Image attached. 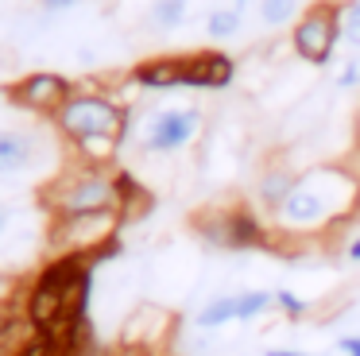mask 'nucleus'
I'll list each match as a JSON object with an SVG mask.
<instances>
[{
	"label": "nucleus",
	"instance_id": "2",
	"mask_svg": "<svg viewBox=\"0 0 360 356\" xmlns=\"http://www.w3.org/2000/svg\"><path fill=\"white\" fill-rule=\"evenodd\" d=\"M47 209L55 217H78V213H105L120 209L117 198V170L109 167H78L63 170L43 193Z\"/></svg>",
	"mask_w": 360,
	"mask_h": 356
},
{
	"label": "nucleus",
	"instance_id": "27",
	"mask_svg": "<svg viewBox=\"0 0 360 356\" xmlns=\"http://www.w3.org/2000/svg\"><path fill=\"white\" fill-rule=\"evenodd\" d=\"M352 136H356V151H360V113H356V124H352Z\"/></svg>",
	"mask_w": 360,
	"mask_h": 356
},
{
	"label": "nucleus",
	"instance_id": "3",
	"mask_svg": "<svg viewBox=\"0 0 360 356\" xmlns=\"http://www.w3.org/2000/svg\"><path fill=\"white\" fill-rule=\"evenodd\" d=\"M120 209H105V213H78V217H55L51 221V248L55 255H89L94 263L109 260L112 252H120Z\"/></svg>",
	"mask_w": 360,
	"mask_h": 356
},
{
	"label": "nucleus",
	"instance_id": "8",
	"mask_svg": "<svg viewBox=\"0 0 360 356\" xmlns=\"http://www.w3.org/2000/svg\"><path fill=\"white\" fill-rule=\"evenodd\" d=\"M198 128H202V113L198 108H163V113L151 116L148 132H143V147L155 155L179 151V147H186L198 136Z\"/></svg>",
	"mask_w": 360,
	"mask_h": 356
},
{
	"label": "nucleus",
	"instance_id": "18",
	"mask_svg": "<svg viewBox=\"0 0 360 356\" xmlns=\"http://www.w3.org/2000/svg\"><path fill=\"white\" fill-rule=\"evenodd\" d=\"M259 20L267 27H283V23L298 20V0H259Z\"/></svg>",
	"mask_w": 360,
	"mask_h": 356
},
{
	"label": "nucleus",
	"instance_id": "19",
	"mask_svg": "<svg viewBox=\"0 0 360 356\" xmlns=\"http://www.w3.org/2000/svg\"><path fill=\"white\" fill-rule=\"evenodd\" d=\"M186 8H190V0H155L151 20H155V27L171 31V27H179V23L186 20Z\"/></svg>",
	"mask_w": 360,
	"mask_h": 356
},
{
	"label": "nucleus",
	"instance_id": "26",
	"mask_svg": "<svg viewBox=\"0 0 360 356\" xmlns=\"http://www.w3.org/2000/svg\"><path fill=\"white\" fill-rule=\"evenodd\" d=\"M267 356H310V352H298V348H267Z\"/></svg>",
	"mask_w": 360,
	"mask_h": 356
},
{
	"label": "nucleus",
	"instance_id": "1",
	"mask_svg": "<svg viewBox=\"0 0 360 356\" xmlns=\"http://www.w3.org/2000/svg\"><path fill=\"white\" fill-rule=\"evenodd\" d=\"M352 205H360V178L345 167H314L298 174V186L271 217L279 232L310 236L349 221Z\"/></svg>",
	"mask_w": 360,
	"mask_h": 356
},
{
	"label": "nucleus",
	"instance_id": "23",
	"mask_svg": "<svg viewBox=\"0 0 360 356\" xmlns=\"http://www.w3.org/2000/svg\"><path fill=\"white\" fill-rule=\"evenodd\" d=\"M337 352L341 356H360V337H341L337 341Z\"/></svg>",
	"mask_w": 360,
	"mask_h": 356
},
{
	"label": "nucleus",
	"instance_id": "4",
	"mask_svg": "<svg viewBox=\"0 0 360 356\" xmlns=\"http://www.w3.org/2000/svg\"><path fill=\"white\" fill-rule=\"evenodd\" d=\"M58 132H63L70 144L89 136H128V124H132V113H128L120 101H112L109 93H97V89H74V97L58 108L55 116Z\"/></svg>",
	"mask_w": 360,
	"mask_h": 356
},
{
	"label": "nucleus",
	"instance_id": "22",
	"mask_svg": "<svg viewBox=\"0 0 360 356\" xmlns=\"http://www.w3.org/2000/svg\"><path fill=\"white\" fill-rule=\"evenodd\" d=\"M360 82V58H349L341 66V74H337V85H345V89H349V85H356Z\"/></svg>",
	"mask_w": 360,
	"mask_h": 356
},
{
	"label": "nucleus",
	"instance_id": "9",
	"mask_svg": "<svg viewBox=\"0 0 360 356\" xmlns=\"http://www.w3.org/2000/svg\"><path fill=\"white\" fill-rule=\"evenodd\" d=\"M236 77V62L225 51L182 54V89H229Z\"/></svg>",
	"mask_w": 360,
	"mask_h": 356
},
{
	"label": "nucleus",
	"instance_id": "17",
	"mask_svg": "<svg viewBox=\"0 0 360 356\" xmlns=\"http://www.w3.org/2000/svg\"><path fill=\"white\" fill-rule=\"evenodd\" d=\"M205 31H210V39L225 43V39H233L236 31H240V12H236V8H217V12H210V20H205Z\"/></svg>",
	"mask_w": 360,
	"mask_h": 356
},
{
	"label": "nucleus",
	"instance_id": "29",
	"mask_svg": "<svg viewBox=\"0 0 360 356\" xmlns=\"http://www.w3.org/2000/svg\"><path fill=\"white\" fill-rule=\"evenodd\" d=\"M233 8H236V12H244V8H248V0H233Z\"/></svg>",
	"mask_w": 360,
	"mask_h": 356
},
{
	"label": "nucleus",
	"instance_id": "12",
	"mask_svg": "<svg viewBox=\"0 0 360 356\" xmlns=\"http://www.w3.org/2000/svg\"><path fill=\"white\" fill-rule=\"evenodd\" d=\"M298 186V174L290 167H283V163H275V167H267L264 174H259L256 182V201L267 209V213H275V209L283 205V201L290 198V190Z\"/></svg>",
	"mask_w": 360,
	"mask_h": 356
},
{
	"label": "nucleus",
	"instance_id": "20",
	"mask_svg": "<svg viewBox=\"0 0 360 356\" xmlns=\"http://www.w3.org/2000/svg\"><path fill=\"white\" fill-rule=\"evenodd\" d=\"M341 39L360 51V0H341Z\"/></svg>",
	"mask_w": 360,
	"mask_h": 356
},
{
	"label": "nucleus",
	"instance_id": "10",
	"mask_svg": "<svg viewBox=\"0 0 360 356\" xmlns=\"http://www.w3.org/2000/svg\"><path fill=\"white\" fill-rule=\"evenodd\" d=\"M167 333H171V314L159 306H140L132 317L124 322V348H132V352H143L148 356L155 345H163Z\"/></svg>",
	"mask_w": 360,
	"mask_h": 356
},
{
	"label": "nucleus",
	"instance_id": "11",
	"mask_svg": "<svg viewBox=\"0 0 360 356\" xmlns=\"http://www.w3.org/2000/svg\"><path fill=\"white\" fill-rule=\"evenodd\" d=\"M128 77H132V85H140V89H182V54L148 58Z\"/></svg>",
	"mask_w": 360,
	"mask_h": 356
},
{
	"label": "nucleus",
	"instance_id": "21",
	"mask_svg": "<svg viewBox=\"0 0 360 356\" xmlns=\"http://www.w3.org/2000/svg\"><path fill=\"white\" fill-rule=\"evenodd\" d=\"M275 306H279L287 317H302L306 314V302L298 298L295 291H287V286H283V291H275Z\"/></svg>",
	"mask_w": 360,
	"mask_h": 356
},
{
	"label": "nucleus",
	"instance_id": "24",
	"mask_svg": "<svg viewBox=\"0 0 360 356\" xmlns=\"http://www.w3.org/2000/svg\"><path fill=\"white\" fill-rule=\"evenodd\" d=\"M345 260H349V263H360V232L345 240Z\"/></svg>",
	"mask_w": 360,
	"mask_h": 356
},
{
	"label": "nucleus",
	"instance_id": "13",
	"mask_svg": "<svg viewBox=\"0 0 360 356\" xmlns=\"http://www.w3.org/2000/svg\"><path fill=\"white\" fill-rule=\"evenodd\" d=\"M32 159H35V144L27 132L0 128V174H16V170L32 167Z\"/></svg>",
	"mask_w": 360,
	"mask_h": 356
},
{
	"label": "nucleus",
	"instance_id": "6",
	"mask_svg": "<svg viewBox=\"0 0 360 356\" xmlns=\"http://www.w3.org/2000/svg\"><path fill=\"white\" fill-rule=\"evenodd\" d=\"M341 43V0H318L290 27V51L306 66H329Z\"/></svg>",
	"mask_w": 360,
	"mask_h": 356
},
{
	"label": "nucleus",
	"instance_id": "5",
	"mask_svg": "<svg viewBox=\"0 0 360 356\" xmlns=\"http://www.w3.org/2000/svg\"><path fill=\"white\" fill-rule=\"evenodd\" d=\"M205 244L225 248V252H248V248H271V229L252 205L210 209L194 221Z\"/></svg>",
	"mask_w": 360,
	"mask_h": 356
},
{
	"label": "nucleus",
	"instance_id": "25",
	"mask_svg": "<svg viewBox=\"0 0 360 356\" xmlns=\"http://www.w3.org/2000/svg\"><path fill=\"white\" fill-rule=\"evenodd\" d=\"M78 0H43V8H51V12H63V8H74Z\"/></svg>",
	"mask_w": 360,
	"mask_h": 356
},
{
	"label": "nucleus",
	"instance_id": "7",
	"mask_svg": "<svg viewBox=\"0 0 360 356\" xmlns=\"http://www.w3.org/2000/svg\"><path fill=\"white\" fill-rule=\"evenodd\" d=\"M4 93H8V101L16 108H27V113H39V116L55 120L58 108L74 97V82L55 74V70H39V74H27L20 82H12Z\"/></svg>",
	"mask_w": 360,
	"mask_h": 356
},
{
	"label": "nucleus",
	"instance_id": "15",
	"mask_svg": "<svg viewBox=\"0 0 360 356\" xmlns=\"http://www.w3.org/2000/svg\"><path fill=\"white\" fill-rule=\"evenodd\" d=\"M229 322H236V294H221V298L205 302L194 317L198 329H221V325H229Z\"/></svg>",
	"mask_w": 360,
	"mask_h": 356
},
{
	"label": "nucleus",
	"instance_id": "28",
	"mask_svg": "<svg viewBox=\"0 0 360 356\" xmlns=\"http://www.w3.org/2000/svg\"><path fill=\"white\" fill-rule=\"evenodd\" d=\"M4 224H8V209L0 205V232H4Z\"/></svg>",
	"mask_w": 360,
	"mask_h": 356
},
{
	"label": "nucleus",
	"instance_id": "14",
	"mask_svg": "<svg viewBox=\"0 0 360 356\" xmlns=\"http://www.w3.org/2000/svg\"><path fill=\"white\" fill-rule=\"evenodd\" d=\"M120 151V139L117 136H89L74 144V155L82 159V167H109Z\"/></svg>",
	"mask_w": 360,
	"mask_h": 356
},
{
	"label": "nucleus",
	"instance_id": "16",
	"mask_svg": "<svg viewBox=\"0 0 360 356\" xmlns=\"http://www.w3.org/2000/svg\"><path fill=\"white\" fill-rule=\"evenodd\" d=\"M271 306H275L271 291H244V294H236V322H256Z\"/></svg>",
	"mask_w": 360,
	"mask_h": 356
}]
</instances>
